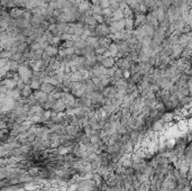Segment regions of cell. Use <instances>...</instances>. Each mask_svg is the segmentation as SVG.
Returning a JSON list of instances; mask_svg holds the SVG:
<instances>
[{
	"label": "cell",
	"instance_id": "19",
	"mask_svg": "<svg viewBox=\"0 0 192 191\" xmlns=\"http://www.w3.org/2000/svg\"><path fill=\"white\" fill-rule=\"evenodd\" d=\"M112 18H114V20H121V19H124L125 18V15H124V10H121V9L119 8L118 10H116L115 12H112Z\"/></svg>",
	"mask_w": 192,
	"mask_h": 191
},
{
	"label": "cell",
	"instance_id": "14",
	"mask_svg": "<svg viewBox=\"0 0 192 191\" xmlns=\"http://www.w3.org/2000/svg\"><path fill=\"white\" fill-rule=\"evenodd\" d=\"M34 93V90L30 88L29 84H26L25 88L21 90V97L23 98H29V97H32Z\"/></svg>",
	"mask_w": 192,
	"mask_h": 191
},
{
	"label": "cell",
	"instance_id": "24",
	"mask_svg": "<svg viewBox=\"0 0 192 191\" xmlns=\"http://www.w3.org/2000/svg\"><path fill=\"white\" fill-rule=\"evenodd\" d=\"M85 42H87V44H88L89 46H93V47H94V45L98 43V37L89 36V37L85 39Z\"/></svg>",
	"mask_w": 192,
	"mask_h": 191
},
{
	"label": "cell",
	"instance_id": "34",
	"mask_svg": "<svg viewBox=\"0 0 192 191\" xmlns=\"http://www.w3.org/2000/svg\"><path fill=\"white\" fill-rule=\"evenodd\" d=\"M29 48L32 50V51H37V50H42V47H41V44L40 43H33L29 45Z\"/></svg>",
	"mask_w": 192,
	"mask_h": 191
},
{
	"label": "cell",
	"instance_id": "6",
	"mask_svg": "<svg viewBox=\"0 0 192 191\" xmlns=\"http://www.w3.org/2000/svg\"><path fill=\"white\" fill-rule=\"evenodd\" d=\"M25 10H26V8L15 7V8H11L10 10H8V11H9V14H10V16L14 18V19H19V18H23Z\"/></svg>",
	"mask_w": 192,
	"mask_h": 191
},
{
	"label": "cell",
	"instance_id": "38",
	"mask_svg": "<svg viewBox=\"0 0 192 191\" xmlns=\"http://www.w3.org/2000/svg\"><path fill=\"white\" fill-rule=\"evenodd\" d=\"M8 90H9L8 87H6V86L1 84V87H0V93H7V91H8Z\"/></svg>",
	"mask_w": 192,
	"mask_h": 191
},
{
	"label": "cell",
	"instance_id": "12",
	"mask_svg": "<svg viewBox=\"0 0 192 191\" xmlns=\"http://www.w3.org/2000/svg\"><path fill=\"white\" fill-rule=\"evenodd\" d=\"M84 24H85L87 26H91V27H97L98 26V23H97V20L94 19L93 15H88V16L85 17Z\"/></svg>",
	"mask_w": 192,
	"mask_h": 191
},
{
	"label": "cell",
	"instance_id": "25",
	"mask_svg": "<svg viewBox=\"0 0 192 191\" xmlns=\"http://www.w3.org/2000/svg\"><path fill=\"white\" fill-rule=\"evenodd\" d=\"M87 46H88V44H87V42L84 39H80L79 42H75L74 43V47L75 48H79V50H83L84 47H87Z\"/></svg>",
	"mask_w": 192,
	"mask_h": 191
},
{
	"label": "cell",
	"instance_id": "17",
	"mask_svg": "<svg viewBox=\"0 0 192 191\" xmlns=\"http://www.w3.org/2000/svg\"><path fill=\"white\" fill-rule=\"evenodd\" d=\"M41 90L44 91V92H46V93H53L54 90H55V87L52 86V84H50V83H45V82H43L42 86H41Z\"/></svg>",
	"mask_w": 192,
	"mask_h": 191
},
{
	"label": "cell",
	"instance_id": "39",
	"mask_svg": "<svg viewBox=\"0 0 192 191\" xmlns=\"http://www.w3.org/2000/svg\"><path fill=\"white\" fill-rule=\"evenodd\" d=\"M80 1H84V0H80Z\"/></svg>",
	"mask_w": 192,
	"mask_h": 191
},
{
	"label": "cell",
	"instance_id": "28",
	"mask_svg": "<svg viewBox=\"0 0 192 191\" xmlns=\"http://www.w3.org/2000/svg\"><path fill=\"white\" fill-rule=\"evenodd\" d=\"M91 11L93 15H96V14H99L101 15V11H102V8H101L100 6H98V5H92L91 6Z\"/></svg>",
	"mask_w": 192,
	"mask_h": 191
},
{
	"label": "cell",
	"instance_id": "31",
	"mask_svg": "<svg viewBox=\"0 0 192 191\" xmlns=\"http://www.w3.org/2000/svg\"><path fill=\"white\" fill-rule=\"evenodd\" d=\"M101 15H102L103 17H112V11H111V9H110V8L102 9V11H101Z\"/></svg>",
	"mask_w": 192,
	"mask_h": 191
},
{
	"label": "cell",
	"instance_id": "8",
	"mask_svg": "<svg viewBox=\"0 0 192 191\" xmlns=\"http://www.w3.org/2000/svg\"><path fill=\"white\" fill-rule=\"evenodd\" d=\"M70 78L71 80L73 81V82H81V81H83V72H81V71H73V72H71L70 74Z\"/></svg>",
	"mask_w": 192,
	"mask_h": 191
},
{
	"label": "cell",
	"instance_id": "3",
	"mask_svg": "<svg viewBox=\"0 0 192 191\" xmlns=\"http://www.w3.org/2000/svg\"><path fill=\"white\" fill-rule=\"evenodd\" d=\"M101 65L105 66L106 69H110V68H114L117 65V59L114 57V56H108V57H103L102 61L100 62Z\"/></svg>",
	"mask_w": 192,
	"mask_h": 191
},
{
	"label": "cell",
	"instance_id": "26",
	"mask_svg": "<svg viewBox=\"0 0 192 191\" xmlns=\"http://www.w3.org/2000/svg\"><path fill=\"white\" fill-rule=\"evenodd\" d=\"M27 173L29 174V175H32L33 178H36V175L40 173V167H37V166L29 167V170H28V172H27Z\"/></svg>",
	"mask_w": 192,
	"mask_h": 191
},
{
	"label": "cell",
	"instance_id": "2",
	"mask_svg": "<svg viewBox=\"0 0 192 191\" xmlns=\"http://www.w3.org/2000/svg\"><path fill=\"white\" fill-rule=\"evenodd\" d=\"M96 32H97V36H98V37L109 36V35H110V26L107 25L106 23H103V24H98V26L96 27Z\"/></svg>",
	"mask_w": 192,
	"mask_h": 191
},
{
	"label": "cell",
	"instance_id": "13",
	"mask_svg": "<svg viewBox=\"0 0 192 191\" xmlns=\"http://www.w3.org/2000/svg\"><path fill=\"white\" fill-rule=\"evenodd\" d=\"M44 82H45V83H50V84L54 86V87H56V86H59L60 84L59 80L56 79L55 75H47V77H45Z\"/></svg>",
	"mask_w": 192,
	"mask_h": 191
},
{
	"label": "cell",
	"instance_id": "10",
	"mask_svg": "<svg viewBox=\"0 0 192 191\" xmlns=\"http://www.w3.org/2000/svg\"><path fill=\"white\" fill-rule=\"evenodd\" d=\"M59 47L58 46H54V45H50V46H47L46 48H45V52L47 53L49 55H50L51 57H55L58 54H59Z\"/></svg>",
	"mask_w": 192,
	"mask_h": 191
},
{
	"label": "cell",
	"instance_id": "33",
	"mask_svg": "<svg viewBox=\"0 0 192 191\" xmlns=\"http://www.w3.org/2000/svg\"><path fill=\"white\" fill-rule=\"evenodd\" d=\"M93 17H94V19L97 20V23H98V24H103V23H105V17H103L102 15L96 14V15H93Z\"/></svg>",
	"mask_w": 192,
	"mask_h": 191
},
{
	"label": "cell",
	"instance_id": "11",
	"mask_svg": "<svg viewBox=\"0 0 192 191\" xmlns=\"http://www.w3.org/2000/svg\"><path fill=\"white\" fill-rule=\"evenodd\" d=\"M1 84L8 87V89H16L17 87V82L12 79H3L1 81Z\"/></svg>",
	"mask_w": 192,
	"mask_h": 191
},
{
	"label": "cell",
	"instance_id": "15",
	"mask_svg": "<svg viewBox=\"0 0 192 191\" xmlns=\"http://www.w3.org/2000/svg\"><path fill=\"white\" fill-rule=\"evenodd\" d=\"M40 188V184L36 182H28V183H24V189L26 191H36L37 189Z\"/></svg>",
	"mask_w": 192,
	"mask_h": 191
},
{
	"label": "cell",
	"instance_id": "1",
	"mask_svg": "<svg viewBox=\"0 0 192 191\" xmlns=\"http://www.w3.org/2000/svg\"><path fill=\"white\" fill-rule=\"evenodd\" d=\"M61 99L64 101V104H67V108H72V107H74L75 102H76V98H75L71 92H67V91H63V92H62Z\"/></svg>",
	"mask_w": 192,
	"mask_h": 191
},
{
	"label": "cell",
	"instance_id": "22",
	"mask_svg": "<svg viewBox=\"0 0 192 191\" xmlns=\"http://www.w3.org/2000/svg\"><path fill=\"white\" fill-rule=\"evenodd\" d=\"M30 88L33 89L34 91H36V90H41V86H42V82L41 81H38V80H32V82H30Z\"/></svg>",
	"mask_w": 192,
	"mask_h": 191
},
{
	"label": "cell",
	"instance_id": "9",
	"mask_svg": "<svg viewBox=\"0 0 192 191\" xmlns=\"http://www.w3.org/2000/svg\"><path fill=\"white\" fill-rule=\"evenodd\" d=\"M98 41H99V44H100L101 47H105L108 50L109 46L111 45V43L114 42L109 36H105V37H98Z\"/></svg>",
	"mask_w": 192,
	"mask_h": 191
},
{
	"label": "cell",
	"instance_id": "29",
	"mask_svg": "<svg viewBox=\"0 0 192 191\" xmlns=\"http://www.w3.org/2000/svg\"><path fill=\"white\" fill-rule=\"evenodd\" d=\"M11 54H12V53L10 52V51L2 50V51H1V54H0V57H1V59H10Z\"/></svg>",
	"mask_w": 192,
	"mask_h": 191
},
{
	"label": "cell",
	"instance_id": "30",
	"mask_svg": "<svg viewBox=\"0 0 192 191\" xmlns=\"http://www.w3.org/2000/svg\"><path fill=\"white\" fill-rule=\"evenodd\" d=\"M110 5H111V1H110V0H101L99 6H100L102 9H107L110 7Z\"/></svg>",
	"mask_w": 192,
	"mask_h": 191
},
{
	"label": "cell",
	"instance_id": "37",
	"mask_svg": "<svg viewBox=\"0 0 192 191\" xmlns=\"http://www.w3.org/2000/svg\"><path fill=\"white\" fill-rule=\"evenodd\" d=\"M9 62H10L9 59H1V60H0V68H5Z\"/></svg>",
	"mask_w": 192,
	"mask_h": 191
},
{
	"label": "cell",
	"instance_id": "32",
	"mask_svg": "<svg viewBox=\"0 0 192 191\" xmlns=\"http://www.w3.org/2000/svg\"><path fill=\"white\" fill-rule=\"evenodd\" d=\"M119 69L117 65L116 66H114V68H110L108 69V73H107V75H108L109 78H114V75H115V73H116V71Z\"/></svg>",
	"mask_w": 192,
	"mask_h": 191
},
{
	"label": "cell",
	"instance_id": "16",
	"mask_svg": "<svg viewBox=\"0 0 192 191\" xmlns=\"http://www.w3.org/2000/svg\"><path fill=\"white\" fill-rule=\"evenodd\" d=\"M91 1H88V0H84L81 2V5H80V7H79V10L81 11V12H87L88 10H90L91 9Z\"/></svg>",
	"mask_w": 192,
	"mask_h": 191
},
{
	"label": "cell",
	"instance_id": "23",
	"mask_svg": "<svg viewBox=\"0 0 192 191\" xmlns=\"http://www.w3.org/2000/svg\"><path fill=\"white\" fill-rule=\"evenodd\" d=\"M19 66H20V63L16 61H10V63H9V70L12 72H18Z\"/></svg>",
	"mask_w": 192,
	"mask_h": 191
},
{
	"label": "cell",
	"instance_id": "20",
	"mask_svg": "<svg viewBox=\"0 0 192 191\" xmlns=\"http://www.w3.org/2000/svg\"><path fill=\"white\" fill-rule=\"evenodd\" d=\"M56 25H58V30L61 32V33H63V34L67 33V30L70 29L69 23H58Z\"/></svg>",
	"mask_w": 192,
	"mask_h": 191
},
{
	"label": "cell",
	"instance_id": "7",
	"mask_svg": "<svg viewBox=\"0 0 192 191\" xmlns=\"http://www.w3.org/2000/svg\"><path fill=\"white\" fill-rule=\"evenodd\" d=\"M103 100H105V97H103V95H102L101 92H99V91H93L92 97H91L92 104H101V106H102Z\"/></svg>",
	"mask_w": 192,
	"mask_h": 191
},
{
	"label": "cell",
	"instance_id": "35",
	"mask_svg": "<svg viewBox=\"0 0 192 191\" xmlns=\"http://www.w3.org/2000/svg\"><path fill=\"white\" fill-rule=\"evenodd\" d=\"M61 41H62V42H65V41H72V35L67 34V33L63 34L62 36H61Z\"/></svg>",
	"mask_w": 192,
	"mask_h": 191
},
{
	"label": "cell",
	"instance_id": "5",
	"mask_svg": "<svg viewBox=\"0 0 192 191\" xmlns=\"http://www.w3.org/2000/svg\"><path fill=\"white\" fill-rule=\"evenodd\" d=\"M67 110V104H64V101L62 99H59L54 102V106L52 108V111L54 113H63Z\"/></svg>",
	"mask_w": 192,
	"mask_h": 191
},
{
	"label": "cell",
	"instance_id": "4",
	"mask_svg": "<svg viewBox=\"0 0 192 191\" xmlns=\"http://www.w3.org/2000/svg\"><path fill=\"white\" fill-rule=\"evenodd\" d=\"M34 97L36 98V100L38 101L40 104H45V102L49 100V93L44 92L42 90H36V91H34Z\"/></svg>",
	"mask_w": 192,
	"mask_h": 191
},
{
	"label": "cell",
	"instance_id": "21",
	"mask_svg": "<svg viewBox=\"0 0 192 191\" xmlns=\"http://www.w3.org/2000/svg\"><path fill=\"white\" fill-rule=\"evenodd\" d=\"M84 92H85V90H84V88H80V89H72L71 90V93L74 96L75 98H82L84 96Z\"/></svg>",
	"mask_w": 192,
	"mask_h": 191
},
{
	"label": "cell",
	"instance_id": "36",
	"mask_svg": "<svg viewBox=\"0 0 192 191\" xmlns=\"http://www.w3.org/2000/svg\"><path fill=\"white\" fill-rule=\"evenodd\" d=\"M107 51V48H105V47H98V48H96V54L97 55H103Z\"/></svg>",
	"mask_w": 192,
	"mask_h": 191
},
{
	"label": "cell",
	"instance_id": "18",
	"mask_svg": "<svg viewBox=\"0 0 192 191\" xmlns=\"http://www.w3.org/2000/svg\"><path fill=\"white\" fill-rule=\"evenodd\" d=\"M108 50L110 51V52H111V54H112V56H114V57H117L118 53H119L118 43H116V42H112V43H111V45L109 46Z\"/></svg>",
	"mask_w": 192,
	"mask_h": 191
},
{
	"label": "cell",
	"instance_id": "27",
	"mask_svg": "<svg viewBox=\"0 0 192 191\" xmlns=\"http://www.w3.org/2000/svg\"><path fill=\"white\" fill-rule=\"evenodd\" d=\"M114 79H115L116 81H119L120 79H124V70L118 69L117 71H116V73H115V75H114Z\"/></svg>",
	"mask_w": 192,
	"mask_h": 191
}]
</instances>
